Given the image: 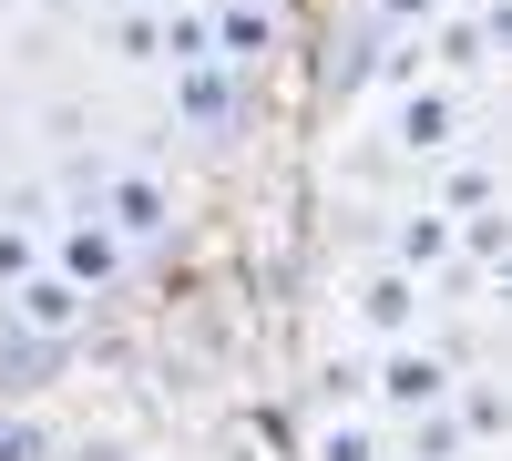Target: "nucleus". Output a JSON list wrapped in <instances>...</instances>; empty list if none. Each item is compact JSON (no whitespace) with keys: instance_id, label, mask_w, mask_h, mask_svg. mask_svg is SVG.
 <instances>
[{"instance_id":"nucleus-16","label":"nucleus","mask_w":512,"mask_h":461,"mask_svg":"<svg viewBox=\"0 0 512 461\" xmlns=\"http://www.w3.org/2000/svg\"><path fill=\"white\" fill-rule=\"evenodd\" d=\"M113 62H164V11H113Z\"/></svg>"},{"instance_id":"nucleus-13","label":"nucleus","mask_w":512,"mask_h":461,"mask_svg":"<svg viewBox=\"0 0 512 461\" xmlns=\"http://www.w3.org/2000/svg\"><path fill=\"white\" fill-rule=\"evenodd\" d=\"M308 400L338 421V410H359V400H369V369H359V359H318V369H308Z\"/></svg>"},{"instance_id":"nucleus-5","label":"nucleus","mask_w":512,"mask_h":461,"mask_svg":"<svg viewBox=\"0 0 512 461\" xmlns=\"http://www.w3.org/2000/svg\"><path fill=\"white\" fill-rule=\"evenodd\" d=\"M461 134H472V113H461L451 82H410L400 113H390V144H400V154H451Z\"/></svg>"},{"instance_id":"nucleus-11","label":"nucleus","mask_w":512,"mask_h":461,"mask_svg":"<svg viewBox=\"0 0 512 461\" xmlns=\"http://www.w3.org/2000/svg\"><path fill=\"white\" fill-rule=\"evenodd\" d=\"M451 421H461V441H502V390L492 380H472V369H451Z\"/></svg>"},{"instance_id":"nucleus-12","label":"nucleus","mask_w":512,"mask_h":461,"mask_svg":"<svg viewBox=\"0 0 512 461\" xmlns=\"http://www.w3.org/2000/svg\"><path fill=\"white\" fill-rule=\"evenodd\" d=\"M492 205H502V175H492L482 154H461L451 175H441V216H492Z\"/></svg>"},{"instance_id":"nucleus-8","label":"nucleus","mask_w":512,"mask_h":461,"mask_svg":"<svg viewBox=\"0 0 512 461\" xmlns=\"http://www.w3.org/2000/svg\"><path fill=\"white\" fill-rule=\"evenodd\" d=\"M379 246H390L379 267H400V277H420V287H431V277L451 267V216H441V205H400Z\"/></svg>"},{"instance_id":"nucleus-21","label":"nucleus","mask_w":512,"mask_h":461,"mask_svg":"<svg viewBox=\"0 0 512 461\" xmlns=\"http://www.w3.org/2000/svg\"><path fill=\"white\" fill-rule=\"evenodd\" d=\"M62 461H134V451H123V441H72Z\"/></svg>"},{"instance_id":"nucleus-15","label":"nucleus","mask_w":512,"mask_h":461,"mask_svg":"<svg viewBox=\"0 0 512 461\" xmlns=\"http://www.w3.org/2000/svg\"><path fill=\"white\" fill-rule=\"evenodd\" d=\"M164 62H216V52H205V11H195V0H164Z\"/></svg>"},{"instance_id":"nucleus-6","label":"nucleus","mask_w":512,"mask_h":461,"mask_svg":"<svg viewBox=\"0 0 512 461\" xmlns=\"http://www.w3.org/2000/svg\"><path fill=\"white\" fill-rule=\"evenodd\" d=\"M205 52H216L226 72H267L277 11H267V0H216V11H205Z\"/></svg>"},{"instance_id":"nucleus-9","label":"nucleus","mask_w":512,"mask_h":461,"mask_svg":"<svg viewBox=\"0 0 512 461\" xmlns=\"http://www.w3.org/2000/svg\"><path fill=\"white\" fill-rule=\"evenodd\" d=\"M236 113H246V82L226 62H185L175 72V123H185V134H226Z\"/></svg>"},{"instance_id":"nucleus-20","label":"nucleus","mask_w":512,"mask_h":461,"mask_svg":"<svg viewBox=\"0 0 512 461\" xmlns=\"http://www.w3.org/2000/svg\"><path fill=\"white\" fill-rule=\"evenodd\" d=\"M441 11H451V0H369V21H379V31H431Z\"/></svg>"},{"instance_id":"nucleus-1","label":"nucleus","mask_w":512,"mask_h":461,"mask_svg":"<svg viewBox=\"0 0 512 461\" xmlns=\"http://www.w3.org/2000/svg\"><path fill=\"white\" fill-rule=\"evenodd\" d=\"M82 205H93L134 257H144V246H175V226H185V205H175V185H164L154 164H103V185L82 195Z\"/></svg>"},{"instance_id":"nucleus-19","label":"nucleus","mask_w":512,"mask_h":461,"mask_svg":"<svg viewBox=\"0 0 512 461\" xmlns=\"http://www.w3.org/2000/svg\"><path fill=\"white\" fill-rule=\"evenodd\" d=\"M308 461H379V441H369L359 421H328V431L308 441Z\"/></svg>"},{"instance_id":"nucleus-3","label":"nucleus","mask_w":512,"mask_h":461,"mask_svg":"<svg viewBox=\"0 0 512 461\" xmlns=\"http://www.w3.org/2000/svg\"><path fill=\"white\" fill-rule=\"evenodd\" d=\"M369 400L400 410V421H410V410H441V400H451V359H441L431 339H390L379 369H369Z\"/></svg>"},{"instance_id":"nucleus-22","label":"nucleus","mask_w":512,"mask_h":461,"mask_svg":"<svg viewBox=\"0 0 512 461\" xmlns=\"http://www.w3.org/2000/svg\"><path fill=\"white\" fill-rule=\"evenodd\" d=\"M82 11H134V0H82Z\"/></svg>"},{"instance_id":"nucleus-7","label":"nucleus","mask_w":512,"mask_h":461,"mask_svg":"<svg viewBox=\"0 0 512 461\" xmlns=\"http://www.w3.org/2000/svg\"><path fill=\"white\" fill-rule=\"evenodd\" d=\"M349 298H359V328H369L379 349H390V339H420V308H431V287H420V277H400V267H369Z\"/></svg>"},{"instance_id":"nucleus-14","label":"nucleus","mask_w":512,"mask_h":461,"mask_svg":"<svg viewBox=\"0 0 512 461\" xmlns=\"http://www.w3.org/2000/svg\"><path fill=\"white\" fill-rule=\"evenodd\" d=\"M400 461H461V421H451V410H410Z\"/></svg>"},{"instance_id":"nucleus-23","label":"nucleus","mask_w":512,"mask_h":461,"mask_svg":"<svg viewBox=\"0 0 512 461\" xmlns=\"http://www.w3.org/2000/svg\"><path fill=\"white\" fill-rule=\"evenodd\" d=\"M0 11H31V0H0Z\"/></svg>"},{"instance_id":"nucleus-10","label":"nucleus","mask_w":512,"mask_h":461,"mask_svg":"<svg viewBox=\"0 0 512 461\" xmlns=\"http://www.w3.org/2000/svg\"><path fill=\"white\" fill-rule=\"evenodd\" d=\"M492 41H502V11H441L420 52H441L451 72H492Z\"/></svg>"},{"instance_id":"nucleus-2","label":"nucleus","mask_w":512,"mask_h":461,"mask_svg":"<svg viewBox=\"0 0 512 461\" xmlns=\"http://www.w3.org/2000/svg\"><path fill=\"white\" fill-rule=\"evenodd\" d=\"M41 267H52V277H72L82 298H113V287H123V267H134V246H123V236L93 216V205H72V216L41 236Z\"/></svg>"},{"instance_id":"nucleus-18","label":"nucleus","mask_w":512,"mask_h":461,"mask_svg":"<svg viewBox=\"0 0 512 461\" xmlns=\"http://www.w3.org/2000/svg\"><path fill=\"white\" fill-rule=\"evenodd\" d=\"M31 267H41V236H31V226H11V216H0V298H11V287H21Z\"/></svg>"},{"instance_id":"nucleus-4","label":"nucleus","mask_w":512,"mask_h":461,"mask_svg":"<svg viewBox=\"0 0 512 461\" xmlns=\"http://www.w3.org/2000/svg\"><path fill=\"white\" fill-rule=\"evenodd\" d=\"M0 308H11V328H21V339H52V349H72L82 328H93V298H82L72 277H52V267H31Z\"/></svg>"},{"instance_id":"nucleus-17","label":"nucleus","mask_w":512,"mask_h":461,"mask_svg":"<svg viewBox=\"0 0 512 461\" xmlns=\"http://www.w3.org/2000/svg\"><path fill=\"white\" fill-rule=\"evenodd\" d=\"M0 461H62V441L31 421V410H0Z\"/></svg>"}]
</instances>
